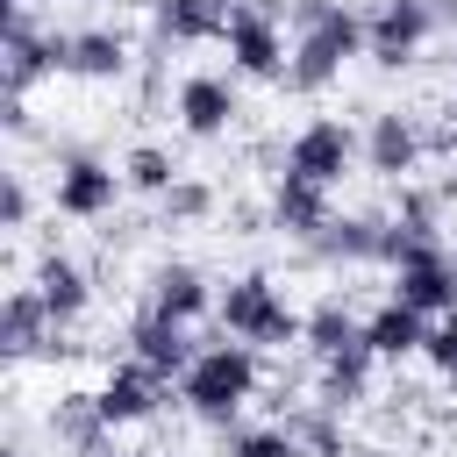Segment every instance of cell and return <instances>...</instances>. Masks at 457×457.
I'll return each mask as SVG.
<instances>
[{
  "mask_svg": "<svg viewBox=\"0 0 457 457\" xmlns=\"http://www.w3.org/2000/svg\"><path fill=\"white\" fill-rule=\"evenodd\" d=\"M129 64H136L129 29H114V21H86V29H71V57H64L71 79H86V86H121Z\"/></svg>",
  "mask_w": 457,
  "mask_h": 457,
  "instance_id": "2e32d148",
  "label": "cell"
},
{
  "mask_svg": "<svg viewBox=\"0 0 457 457\" xmlns=\"http://www.w3.org/2000/svg\"><path fill=\"white\" fill-rule=\"evenodd\" d=\"M264 214H271V236H286V243H314V236L336 221V200H328V186L278 171L271 193H264Z\"/></svg>",
  "mask_w": 457,
  "mask_h": 457,
  "instance_id": "7c38bea8",
  "label": "cell"
},
{
  "mask_svg": "<svg viewBox=\"0 0 457 457\" xmlns=\"http://www.w3.org/2000/svg\"><path fill=\"white\" fill-rule=\"evenodd\" d=\"M421 157H428V143H421V121H414V114L378 107V114L364 121V171H371V179L407 186V179L421 171Z\"/></svg>",
  "mask_w": 457,
  "mask_h": 457,
  "instance_id": "30bf717a",
  "label": "cell"
},
{
  "mask_svg": "<svg viewBox=\"0 0 457 457\" xmlns=\"http://www.w3.org/2000/svg\"><path fill=\"white\" fill-rule=\"evenodd\" d=\"M371 371H378V357H371L364 343H357V350H343V357H321V364H314V400H328L336 414H350V407H364Z\"/></svg>",
  "mask_w": 457,
  "mask_h": 457,
  "instance_id": "cb8c5ba5",
  "label": "cell"
},
{
  "mask_svg": "<svg viewBox=\"0 0 457 457\" xmlns=\"http://www.w3.org/2000/svg\"><path fill=\"white\" fill-rule=\"evenodd\" d=\"M214 293H221V286H207V271H200L193 257H164V264L150 271V286H143V307H157V314L200 328V321L214 314Z\"/></svg>",
  "mask_w": 457,
  "mask_h": 457,
  "instance_id": "9a60e30c",
  "label": "cell"
},
{
  "mask_svg": "<svg viewBox=\"0 0 457 457\" xmlns=\"http://www.w3.org/2000/svg\"><path fill=\"white\" fill-rule=\"evenodd\" d=\"M228 7H236V0H143V14H150V43H157V50L221 43V36H228Z\"/></svg>",
  "mask_w": 457,
  "mask_h": 457,
  "instance_id": "5bb4252c",
  "label": "cell"
},
{
  "mask_svg": "<svg viewBox=\"0 0 457 457\" xmlns=\"http://www.w3.org/2000/svg\"><path fill=\"white\" fill-rule=\"evenodd\" d=\"M50 336H57L50 300H43L36 286H7V300H0V350L21 364V357H36V350H50Z\"/></svg>",
  "mask_w": 457,
  "mask_h": 457,
  "instance_id": "ffe728a7",
  "label": "cell"
},
{
  "mask_svg": "<svg viewBox=\"0 0 457 457\" xmlns=\"http://www.w3.org/2000/svg\"><path fill=\"white\" fill-rule=\"evenodd\" d=\"M121 343H129V357H143V364H150V371H164V378H179V371L200 357L193 328H186V321H171V314H157V307H136Z\"/></svg>",
  "mask_w": 457,
  "mask_h": 457,
  "instance_id": "e0dca14e",
  "label": "cell"
},
{
  "mask_svg": "<svg viewBox=\"0 0 457 457\" xmlns=\"http://www.w3.org/2000/svg\"><path fill=\"white\" fill-rule=\"evenodd\" d=\"M421 343H428V314L407 307L400 293H386V300L364 314V350H371L378 364H407V357H421Z\"/></svg>",
  "mask_w": 457,
  "mask_h": 457,
  "instance_id": "d6986e66",
  "label": "cell"
},
{
  "mask_svg": "<svg viewBox=\"0 0 457 457\" xmlns=\"http://www.w3.org/2000/svg\"><path fill=\"white\" fill-rule=\"evenodd\" d=\"M171 114L193 143H221L236 121H243V93H236V71H186L179 93H171Z\"/></svg>",
  "mask_w": 457,
  "mask_h": 457,
  "instance_id": "9c48e42d",
  "label": "cell"
},
{
  "mask_svg": "<svg viewBox=\"0 0 457 457\" xmlns=\"http://www.w3.org/2000/svg\"><path fill=\"white\" fill-rule=\"evenodd\" d=\"M221 50H228V71H236V79H286V64H293L286 7H271V0H236Z\"/></svg>",
  "mask_w": 457,
  "mask_h": 457,
  "instance_id": "5b68a950",
  "label": "cell"
},
{
  "mask_svg": "<svg viewBox=\"0 0 457 457\" xmlns=\"http://www.w3.org/2000/svg\"><path fill=\"white\" fill-rule=\"evenodd\" d=\"M7 7H29V0H7Z\"/></svg>",
  "mask_w": 457,
  "mask_h": 457,
  "instance_id": "e575fe53",
  "label": "cell"
},
{
  "mask_svg": "<svg viewBox=\"0 0 457 457\" xmlns=\"http://www.w3.org/2000/svg\"><path fill=\"white\" fill-rule=\"evenodd\" d=\"M29 286L50 300L57 328H71V321L93 307V271H86L79 257H64V250H43V257H36V271H29Z\"/></svg>",
  "mask_w": 457,
  "mask_h": 457,
  "instance_id": "44dd1931",
  "label": "cell"
},
{
  "mask_svg": "<svg viewBox=\"0 0 457 457\" xmlns=\"http://www.w3.org/2000/svg\"><path fill=\"white\" fill-rule=\"evenodd\" d=\"M286 29H293V64H286L293 93H328L343 64L364 57V7L350 0H286Z\"/></svg>",
  "mask_w": 457,
  "mask_h": 457,
  "instance_id": "6da1fadb",
  "label": "cell"
},
{
  "mask_svg": "<svg viewBox=\"0 0 457 457\" xmlns=\"http://www.w3.org/2000/svg\"><path fill=\"white\" fill-rule=\"evenodd\" d=\"M100 407H107V421L114 428H136V421H157L164 414V393H171V378L164 371H150L143 357H114L107 371H100Z\"/></svg>",
  "mask_w": 457,
  "mask_h": 457,
  "instance_id": "8fae6325",
  "label": "cell"
},
{
  "mask_svg": "<svg viewBox=\"0 0 457 457\" xmlns=\"http://www.w3.org/2000/svg\"><path fill=\"white\" fill-rule=\"evenodd\" d=\"M121 186L143 193V200H164V193L179 186V157H171L164 143H129V150H121Z\"/></svg>",
  "mask_w": 457,
  "mask_h": 457,
  "instance_id": "484cf974",
  "label": "cell"
},
{
  "mask_svg": "<svg viewBox=\"0 0 457 457\" xmlns=\"http://www.w3.org/2000/svg\"><path fill=\"white\" fill-rule=\"evenodd\" d=\"M121 193H129V186H121V164H107V157L86 150V143H57L50 214H64V221H107Z\"/></svg>",
  "mask_w": 457,
  "mask_h": 457,
  "instance_id": "277c9868",
  "label": "cell"
},
{
  "mask_svg": "<svg viewBox=\"0 0 457 457\" xmlns=\"http://www.w3.org/2000/svg\"><path fill=\"white\" fill-rule=\"evenodd\" d=\"M264 393V350L221 336V343H200V357L179 371V407L207 428H228L250 400Z\"/></svg>",
  "mask_w": 457,
  "mask_h": 457,
  "instance_id": "7a4b0ae2",
  "label": "cell"
},
{
  "mask_svg": "<svg viewBox=\"0 0 457 457\" xmlns=\"http://www.w3.org/2000/svg\"><path fill=\"white\" fill-rule=\"evenodd\" d=\"M436 36H443L436 0H378V7L364 14V57H371L378 71H407Z\"/></svg>",
  "mask_w": 457,
  "mask_h": 457,
  "instance_id": "52a82bcc",
  "label": "cell"
},
{
  "mask_svg": "<svg viewBox=\"0 0 457 457\" xmlns=\"http://www.w3.org/2000/svg\"><path fill=\"white\" fill-rule=\"evenodd\" d=\"M0 457H36V450H29L21 436H7V450H0Z\"/></svg>",
  "mask_w": 457,
  "mask_h": 457,
  "instance_id": "d6a6232c",
  "label": "cell"
},
{
  "mask_svg": "<svg viewBox=\"0 0 457 457\" xmlns=\"http://www.w3.org/2000/svg\"><path fill=\"white\" fill-rule=\"evenodd\" d=\"M0 71H7V93H29V86H43V79H57L64 71V57H71V29H57V21H43L36 7H7V43H0Z\"/></svg>",
  "mask_w": 457,
  "mask_h": 457,
  "instance_id": "ba28073f",
  "label": "cell"
},
{
  "mask_svg": "<svg viewBox=\"0 0 457 457\" xmlns=\"http://www.w3.org/2000/svg\"><path fill=\"white\" fill-rule=\"evenodd\" d=\"M450 250H457V243H450Z\"/></svg>",
  "mask_w": 457,
  "mask_h": 457,
  "instance_id": "8d00e7d4",
  "label": "cell"
},
{
  "mask_svg": "<svg viewBox=\"0 0 457 457\" xmlns=\"http://www.w3.org/2000/svg\"><path fill=\"white\" fill-rule=\"evenodd\" d=\"M357 164H364V136H357L343 114H307V121L286 136V171H293V179H314V186L336 193Z\"/></svg>",
  "mask_w": 457,
  "mask_h": 457,
  "instance_id": "8992f818",
  "label": "cell"
},
{
  "mask_svg": "<svg viewBox=\"0 0 457 457\" xmlns=\"http://www.w3.org/2000/svg\"><path fill=\"white\" fill-rule=\"evenodd\" d=\"M443 150H450V157H457V107H450V114H443Z\"/></svg>",
  "mask_w": 457,
  "mask_h": 457,
  "instance_id": "1f68e13d",
  "label": "cell"
},
{
  "mask_svg": "<svg viewBox=\"0 0 457 457\" xmlns=\"http://www.w3.org/2000/svg\"><path fill=\"white\" fill-rule=\"evenodd\" d=\"M214 214H221V186L200 179V171H179V186L157 200V221H164V228H200V221H214Z\"/></svg>",
  "mask_w": 457,
  "mask_h": 457,
  "instance_id": "d4e9b609",
  "label": "cell"
},
{
  "mask_svg": "<svg viewBox=\"0 0 457 457\" xmlns=\"http://www.w3.org/2000/svg\"><path fill=\"white\" fill-rule=\"evenodd\" d=\"M0 121H7V136H29V93H7Z\"/></svg>",
  "mask_w": 457,
  "mask_h": 457,
  "instance_id": "4dcf8cb0",
  "label": "cell"
},
{
  "mask_svg": "<svg viewBox=\"0 0 457 457\" xmlns=\"http://www.w3.org/2000/svg\"><path fill=\"white\" fill-rule=\"evenodd\" d=\"M300 343H307V357H314V364H321V357H343V350H357V343H364V314H357L343 293H321V300L307 307Z\"/></svg>",
  "mask_w": 457,
  "mask_h": 457,
  "instance_id": "603a6c76",
  "label": "cell"
},
{
  "mask_svg": "<svg viewBox=\"0 0 457 457\" xmlns=\"http://www.w3.org/2000/svg\"><path fill=\"white\" fill-rule=\"evenodd\" d=\"M43 428H50V443H57L64 457H100V450L114 443V421H107L100 393H57L50 414H43Z\"/></svg>",
  "mask_w": 457,
  "mask_h": 457,
  "instance_id": "ac0fdd59",
  "label": "cell"
},
{
  "mask_svg": "<svg viewBox=\"0 0 457 457\" xmlns=\"http://www.w3.org/2000/svg\"><path fill=\"white\" fill-rule=\"evenodd\" d=\"M393 221H407V228H421V236H443V193L436 186H393Z\"/></svg>",
  "mask_w": 457,
  "mask_h": 457,
  "instance_id": "83f0119b",
  "label": "cell"
},
{
  "mask_svg": "<svg viewBox=\"0 0 457 457\" xmlns=\"http://www.w3.org/2000/svg\"><path fill=\"white\" fill-rule=\"evenodd\" d=\"M271 407H278V421L293 428V443L307 457H350V428H343V414L328 400H286V386H278Z\"/></svg>",
  "mask_w": 457,
  "mask_h": 457,
  "instance_id": "7402d4cb",
  "label": "cell"
},
{
  "mask_svg": "<svg viewBox=\"0 0 457 457\" xmlns=\"http://www.w3.org/2000/svg\"><path fill=\"white\" fill-rule=\"evenodd\" d=\"M100 457H143V450H114V443H107V450H100Z\"/></svg>",
  "mask_w": 457,
  "mask_h": 457,
  "instance_id": "836d02e7",
  "label": "cell"
},
{
  "mask_svg": "<svg viewBox=\"0 0 457 457\" xmlns=\"http://www.w3.org/2000/svg\"><path fill=\"white\" fill-rule=\"evenodd\" d=\"M214 321H221V336H236V343H250V350H286V343H300V328H307V314L286 300V286H278L271 271H236V278L214 293Z\"/></svg>",
  "mask_w": 457,
  "mask_h": 457,
  "instance_id": "3957f363",
  "label": "cell"
},
{
  "mask_svg": "<svg viewBox=\"0 0 457 457\" xmlns=\"http://www.w3.org/2000/svg\"><path fill=\"white\" fill-rule=\"evenodd\" d=\"M421 364L443 378V386H457V314H443V321H428V343H421Z\"/></svg>",
  "mask_w": 457,
  "mask_h": 457,
  "instance_id": "f1b7e54d",
  "label": "cell"
},
{
  "mask_svg": "<svg viewBox=\"0 0 457 457\" xmlns=\"http://www.w3.org/2000/svg\"><path fill=\"white\" fill-rule=\"evenodd\" d=\"M29 214H36V193H29V171H7V207H0V221H7V228H29Z\"/></svg>",
  "mask_w": 457,
  "mask_h": 457,
  "instance_id": "f546056e",
  "label": "cell"
},
{
  "mask_svg": "<svg viewBox=\"0 0 457 457\" xmlns=\"http://www.w3.org/2000/svg\"><path fill=\"white\" fill-rule=\"evenodd\" d=\"M386 236H393V214H336L314 243H300L307 250V264H328V271H343V264H386Z\"/></svg>",
  "mask_w": 457,
  "mask_h": 457,
  "instance_id": "4fadbf2b",
  "label": "cell"
},
{
  "mask_svg": "<svg viewBox=\"0 0 457 457\" xmlns=\"http://www.w3.org/2000/svg\"><path fill=\"white\" fill-rule=\"evenodd\" d=\"M214 457H307V450L293 443V428H286V421H228Z\"/></svg>",
  "mask_w": 457,
  "mask_h": 457,
  "instance_id": "4316f807",
  "label": "cell"
},
{
  "mask_svg": "<svg viewBox=\"0 0 457 457\" xmlns=\"http://www.w3.org/2000/svg\"><path fill=\"white\" fill-rule=\"evenodd\" d=\"M79 7H100V0H79Z\"/></svg>",
  "mask_w": 457,
  "mask_h": 457,
  "instance_id": "d590c367",
  "label": "cell"
}]
</instances>
